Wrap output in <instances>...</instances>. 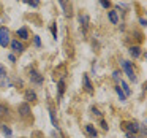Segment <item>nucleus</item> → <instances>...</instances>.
Segmentation results:
<instances>
[{
    "instance_id": "f257e3e1",
    "label": "nucleus",
    "mask_w": 147,
    "mask_h": 138,
    "mask_svg": "<svg viewBox=\"0 0 147 138\" xmlns=\"http://www.w3.org/2000/svg\"><path fill=\"white\" fill-rule=\"evenodd\" d=\"M120 65H122V68L125 70L127 76L130 78L133 83H136V75H134V70H133V65H131V62H128V61H120Z\"/></svg>"
},
{
    "instance_id": "f03ea898",
    "label": "nucleus",
    "mask_w": 147,
    "mask_h": 138,
    "mask_svg": "<svg viewBox=\"0 0 147 138\" xmlns=\"http://www.w3.org/2000/svg\"><path fill=\"white\" fill-rule=\"evenodd\" d=\"M10 45V30L7 27H0V46H7Z\"/></svg>"
},
{
    "instance_id": "7ed1b4c3",
    "label": "nucleus",
    "mask_w": 147,
    "mask_h": 138,
    "mask_svg": "<svg viewBox=\"0 0 147 138\" xmlns=\"http://www.w3.org/2000/svg\"><path fill=\"white\" fill-rule=\"evenodd\" d=\"M29 78H30V81H32L33 84H36V86H41L43 81H45L43 75L40 73V71H36V70H30L29 71Z\"/></svg>"
},
{
    "instance_id": "20e7f679",
    "label": "nucleus",
    "mask_w": 147,
    "mask_h": 138,
    "mask_svg": "<svg viewBox=\"0 0 147 138\" xmlns=\"http://www.w3.org/2000/svg\"><path fill=\"white\" fill-rule=\"evenodd\" d=\"M10 46H11V49H13V52H18V54L24 52V45L19 41V40H13V41H10Z\"/></svg>"
},
{
    "instance_id": "39448f33",
    "label": "nucleus",
    "mask_w": 147,
    "mask_h": 138,
    "mask_svg": "<svg viewBox=\"0 0 147 138\" xmlns=\"http://www.w3.org/2000/svg\"><path fill=\"white\" fill-rule=\"evenodd\" d=\"M82 86H84V89H86L87 92H92V90H93L92 81H90V78H89V75H87V73L82 75Z\"/></svg>"
},
{
    "instance_id": "423d86ee",
    "label": "nucleus",
    "mask_w": 147,
    "mask_h": 138,
    "mask_svg": "<svg viewBox=\"0 0 147 138\" xmlns=\"http://www.w3.org/2000/svg\"><path fill=\"white\" fill-rule=\"evenodd\" d=\"M125 125H127V132H130V133H134V135H136L138 132H139V127H141V125L138 124L136 121L127 122V124H125Z\"/></svg>"
},
{
    "instance_id": "0eeeda50",
    "label": "nucleus",
    "mask_w": 147,
    "mask_h": 138,
    "mask_svg": "<svg viewBox=\"0 0 147 138\" xmlns=\"http://www.w3.org/2000/svg\"><path fill=\"white\" fill-rule=\"evenodd\" d=\"M0 86L2 87H13V83L10 81L7 73H0Z\"/></svg>"
},
{
    "instance_id": "6e6552de",
    "label": "nucleus",
    "mask_w": 147,
    "mask_h": 138,
    "mask_svg": "<svg viewBox=\"0 0 147 138\" xmlns=\"http://www.w3.org/2000/svg\"><path fill=\"white\" fill-rule=\"evenodd\" d=\"M79 22H81V27H82V33H87V27H89V18L86 14H81L79 16Z\"/></svg>"
},
{
    "instance_id": "1a4fd4ad",
    "label": "nucleus",
    "mask_w": 147,
    "mask_h": 138,
    "mask_svg": "<svg viewBox=\"0 0 147 138\" xmlns=\"http://www.w3.org/2000/svg\"><path fill=\"white\" fill-rule=\"evenodd\" d=\"M18 37H19L21 40H29L30 35H29V30H27V27H21V29H18Z\"/></svg>"
},
{
    "instance_id": "9d476101",
    "label": "nucleus",
    "mask_w": 147,
    "mask_h": 138,
    "mask_svg": "<svg viewBox=\"0 0 147 138\" xmlns=\"http://www.w3.org/2000/svg\"><path fill=\"white\" fill-rule=\"evenodd\" d=\"M19 114L24 116V118H27V116L30 114V106H29V103H22V105H19Z\"/></svg>"
},
{
    "instance_id": "9b49d317",
    "label": "nucleus",
    "mask_w": 147,
    "mask_h": 138,
    "mask_svg": "<svg viewBox=\"0 0 147 138\" xmlns=\"http://www.w3.org/2000/svg\"><path fill=\"white\" fill-rule=\"evenodd\" d=\"M86 132H87V135H89L90 138H96V135H98L96 128L93 127L92 124H87V125H86Z\"/></svg>"
},
{
    "instance_id": "f8f14e48",
    "label": "nucleus",
    "mask_w": 147,
    "mask_h": 138,
    "mask_svg": "<svg viewBox=\"0 0 147 138\" xmlns=\"http://www.w3.org/2000/svg\"><path fill=\"white\" fill-rule=\"evenodd\" d=\"M108 19L111 21V24H119V16H117V11H115V10L108 11Z\"/></svg>"
},
{
    "instance_id": "ddd939ff",
    "label": "nucleus",
    "mask_w": 147,
    "mask_h": 138,
    "mask_svg": "<svg viewBox=\"0 0 147 138\" xmlns=\"http://www.w3.org/2000/svg\"><path fill=\"white\" fill-rule=\"evenodd\" d=\"M36 92L35 90H32V89H29V90H26V100L27 102H36Z\"/></svg>"
},
{
    "instance_id": "4468645a",
    "label": "nucleus",
    "mask_w": 147,
    "mask_h": 138,
    "mask_svg": "<svg viewBox=\"0 0 147 138\" xmlns=\"http://www.w3.org/2000/svg\"><path fill=\"white\" fill-rule=\"evenodd\" d=\"M130 56L131 57H134V59H138L141 56V48L139 46H131L130 48Z\"/></svg>"
},
{
    "instance_id": "2eb2a0df",
    "label": "nucleus",
    "mask_w": 147,
    "mask_h": 138,
    "mask_svg": "<svg viewBox=\"0 0 147 138\" xmlns=\"http://www.w3.org/2000/svg\"><path fill=\"white\" fill-rule=\"evenodd\" d=\"M57 89H59V97H62V95H63V92H65V80H63V78H62V80H59Z\"/></svg>"
},
{
    "instance_id": "dca6fc26",
    "label": "nucleus",
    "mask_w": 147,
    "mask_h": 138,
    "mask_svg": "<svg viewBox=\"0 0 147 138\" xmlns=\"http://www.w3.org/2000/svg\"><path fill=\"white\" fill-rule=\"evenodd\" d=\"M49 118H51V122H52V125H54V128L60 130V127H59V124H57V119H55V114H54V111H52L51 108H49Z\"/></svg>"
},
{
    "instance_id": "f3484780",
    "label": "nucleus",
    "mask_w": 147,
    "mask_h": 138,
    "mask_svg": "<svg viewBox=\"0 0 147 138\" xmlns=\"http://www.w3.org/2000/svg\"><path fill=\"white\" fill-rule=\"evenodd\" d=\"M120 89L122 90H123V94H125V97H128V95H130V94H131V90H130V87H128V84L127 83H125V81H120Z\"/></svg>"
},
{
    "instance_id": "a211bd4d",
    "label": "nucleus",
    "mask_w": 147,
    "mask_h": 138,
    "mask_svg": "<svg viewBox=\"0 0 147 138\" xmlns=\"http://www.w3.org/2000/svg\"><path fill=\"white\" fill-rule=\"evenodd\" d=\"M114 89H115V92H117V95H119V99H120V102H125V100H127V97H125L123 90L120 89V86H115Z\"/></svg>"
},
{
    "instance_id": "6ab92c4d",
    "label": "nucleus",
    "mask_w": 147,
    "mask_h": 138,
    "mask_svg": "<svg viewBox=\"0 0 147 138\" xmlns=\"http://www.w3.org/2000/svg\"><path fill=\"white\" fill-rule=\"evenodd\" d=\"M2 132H3V135L7 138H11V135H13V132H11V128L8 125H2Z\"/></svg>"
},
{
    "instance_id": "aec40b11",
    "label": "nucleus",
    "mask_w": 147,
    "mask_h": 138,
    "mask_svg": "<svg viewBox=\"0 0 147 138\" xmlns=\"http://www.w3.org/2000/svg\"><path fill=\"white\" fill-rule=\"evenodd\" d=\"M57 2L60 3V7H62V10H63V13L68 16V5H67V3H68V0H57Z\"/></svg>"
},
{
    "instance_id": "412c9836",
    "label": "nucleus",
    "mask_w": 147,
    "mask_h": 138,
    "mask_svg": "<svg viewBox=\"0 0 147 138\" xmlns=\"http://www.w3.org/2000/svg\"><path fill=\"white\" fill-rule=\"evenodd\" d=\"M27 5H30L32 8H38L40 7V0H24Z\"/></svg>"
},
{
    "instance_id": "4be33fe9",
    "label": "nucleus",
    "mask_w": 147,
    "mask_h": 138,
    "mask_svg": "<svg viewBox=\"0 0 147 138\" xmlns=\"http://www.w3.org/2000/svg\"><path fill=\"white\" fill-rule=\"evenodd\" d=\"M98 2L105 10H109V8H111V2H109V0H98Z\"/></svg>"
},
{
    "instance_id": "5701e85b",
    "label": "nucleus",
    "mask_w": 147,
    "mask_h": 138,
    "mask_svg": "<svg viewBox=\"0 0 147 138\" xmlns=\"http://www.w3.org/2000/svg\"><path fill=\"white\" fill-rule=\"evenodd\" d=\"M51 32H52V38L57 40V26H55V24H52V26H51Z\"/></svg>"
},
{
    "instance_id": "b1692460",
    "label": "nucleus",
    "mask_w": 147,
    "mask_h": 138,
    "mask_svg": "<svg viewBox=\"0 0 147 138\" xmlns=\"http://www.w3.org/2000/svg\"><path fill=\"white\" fill-rule=\"evenodd\" d=\"M33 43H35L36 48H41V40H40V37H38V35L33 37Z\"/></svg>"
},
{
    "instance_id": "393cba45",
    "label": "nucleus",
    "mask_w": 147,
    "mask_h": 138,
    "mask_svg": "<svg viewBox=\"0 0 147 138\" xmlns=\"http://www.w3.org/2000/svg\"><path fill=\"white\" fill-rule=\"evenodd\" d=\"M112 78H114V81H117V83H120V71H114L112 73Z\"/></svg>"
},
{
    "instance_id": "a878e982",
    "label": "nucleus",
    "mask_w": 147,
    "mask_h": 138,
    "mask_svg": "<svg viewBox=\"0 0 147 138\" xmlns=\"http://www.w3.org/2000/svg\"><path fill=\"white\" fill-rule=\"evenodd\" d=\"M92 113H93L95 116H101V113H100V109H98V108H95V106L92 108Z\"/></svg>"
},
{
    "instance_id": "bb28decb",
    "label": "nucleus",
    "mask_w": 147,
    "mask_h": 138,
    "mask_svg": "<svg viewBox=\"0 0 147 138\" xmlns=\"http://www.w3.org/2000/svg\"><path fill=\"white\" fill-rule=\"evenodd\" d=\"M139 24H141L142 27H146V26H147V21L144 19V18H141V19H139Z\"/></svg>"
},
{
    "instance_id": "cd10ccee",
    "label": "nucleus",
    "mask_w": 147,
    "mask_h": 138,
    "mask_svg": "<svg viewBox=\"0 0 147 138\" xmlns=\"http://www.w3.org/2000/svg\"><path fill=\"white\" fill-rule=\"evenodd\" d=\"M101 127L105 128V130H108V124H106V121H105V119H101Z\"/></svg>"
},
{
    "instance_id": "c85d7f7f",
    "label": "nucleus",
    "mask_w": 147,
    "mask_h": 138,
    "mask_svg": "<svg viewBox=\"0 0 147 138\" xmlns=\"http://www.w3.org/2000/svg\"><path fill=\"white\" fill-rule=\"evenodd\" d=\"M8 59H10L11 62H16V57H14V54H10V56H8Z\"/></svg>"
},
{
    "instance_id": "c756f323",
    "label": "nucleus",
    "mask_w": 147,
    "mask_h": 138,
    "mask_svg": "<svg viewBox=\"0 0 147 138\" xmlns=\"http://www.w3.org/2000/svg\"><path fill=\"white\" fill-rule=\"evenodd\" d=\"M127 138H136V135H134V133H130V132H127Z\"/></svg>"
},
{
    "instance_id": "7c9ffc66",
    "label": "nucleus",
    "mask_w": 147,
    "mask_h": 138,
    "mask_svg": "<svg viewBox=\"0 0 147 138\" xmlns=\"http://www.w3.org/2000/svg\"><path fill=\"white\" fill-rule=\"evenodd\" d=\"M0 73H7V70H5L3 65H0Z\"/></svg>"
}]
</instances>
